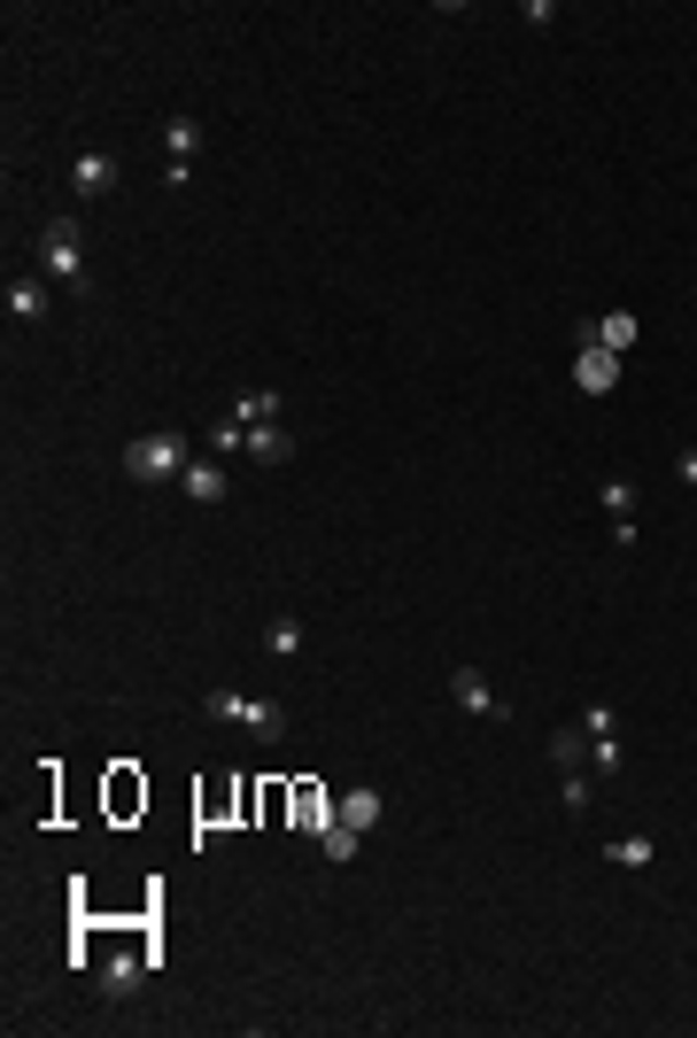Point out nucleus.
<instances>
[{
    "mask_svg": "<svg viewBox=\"0 0 697 1038\" xmlns=\"http://www.w3.org/2000/svg\"><path fill=\"white\" fill-rule=\"evenodd\" d=\"M674 473H682V488H697V443H689V450L674 458Z\"/></svg>",
    "mask_w": 697,
    "mask_h": 1038,
    "instance_id": "5701e85b",
    "label": "nucleus"
},
{
    "mask_svg": "<svg viewBox=\"0 0 697 1038\" xmlns=\"http://www.w3.org/2000/svg\"><path fill=\"white\" fill-rule=\"evenodd\" d=\"M558 799H566L574 814H589V799H596V791H589V775H581V767H566V783H558Z\"/></svg>",
    "mask_w": 697,
    "mask_h": 1038,
    "instance_id": "412c9836",
    "label": "nucleus"
},
{
    "mask_svg": "<svg viewBox=\"0 0 697 1038\" xmlns=\"http://www.w3.org/2000/svg\"><path fill=\"white\" fill-rule=\"evenodd\" d=\"M202 713H210V721H240V713H248V698H240V689H210Z\"/></svg>",
    "mask_w": 697,
    "mask_h": 1038,
    "instance_id": "6ab92c4d",
    "label": "nucleus"
},
{
    "mask_svg": "<svg viewBox=\"0 0 697 1038\" xmlns=\"http://www.w3.org/2000/svg\"><path fill=\"white\" fill-rule=\"evenodd\" d=\"M264 651H272V659H295V651H303V621H295V613H280V621H272V644H264Z\"/></svg>",
    "mask_w": 697,
    "mask_h": 1038,
    "instance_id": "a211bd4d",
    "label": "nucleus"
},
{
    "mask_svg": "<svg viewBox=\"0 0 697 1038\" xmlns=\"http://www.w3.org/2000/svg\"><path fill=\"white\" fill-rule=\"evenodd\" d=\"M551 759L558 767H589V729H551Z\"/></svg>",
    "mask_w": 697,
    "mask_h": 1038,
    "instance_id": "2eb2a0df",
    "label": "nucleus"
},
{
    "mask_svg": "<svg viewBox=\"0 0 697 1038\" xmlns=\"http://www.w3.org/2000/svg\"><path fill=\"white\" fill-rule=\"evenodd\" d=\"M333 814H341L349 829H373V822H380V791H373V783H357V791H341V799H333Z\"/></svg>",
    "mask_w": 697,
    "mask_h": 1038,
    "instance_id": "ddd939ff",
    "label": "nucleus"
},
{
    "mask_svg": "<svg viewBox=\"0 0 697 1038\" xmlns=\"http://www.w3.org/2000/svg\"><path fill=\"white\" fill-rule=\"evenodd\" d=\"M47 303H55V295H47V280H9V318L39 326V318H47Z\"/></svg>",
    "mask_w": 697,
    "mask_h": 1038,
    "instance_id": "9d476101",
    "label": "nucleus"
},
{
    "mask_svg": "<svg viewBox=\"0 0 697 1038\" xmlns=\"http://www.w3.org/2000/svg\"><path fill=\"white\" fill-rule=\"evenodd\" d=\"M318 845H326V860H357L365 829H349V822H333V829H318Z\"/></svg>",
    "mask_w": 697,
    "mask_h": 1038,
    "instance_id": "f3484780",
    "label": "nucleus"
},
{
    "mask_svg": "<svg viewBox=\"0 0 697 1038\" xmlns=\"http://www.w3.org/2000/svg\"><path fill=\"white\" fill-rule=\"evenodd\" d=\"M70 179H78V194H85V202H102V194L117 187V155H102V148H85Z\"/></svg>",
    "mask_w": 697,
    "mask_h": 1038,
    "instance_id": "423d86ee",
    "label": "nucleus"
},
{
    "mask_svg": "<svg viewBox=\"0 0 697 1038\" xmlns=\"http://www.w3.org/2000/svg\"><path fill=\"white\" fill-rule=\"evenodd\" d=\"M287 822L318 837V829H333L341 814H333V799H326V783H310V775H295V783H287Z\"/></svg>",
    "mask_w": 697,
    "mask_h": 1038,
    "instance_id": "7ed1b4c3",
    "label": "nucleus"
},
{
    "mask_svg": "<svg viewBox=\"0 0 697 1038\" xmlns=\"http://www.w3.org/2000/svg\"><path fill=\"white\" fill-rule=\"evenodd\" d=\"M581 341H596V350H613V357H628V350H636V310H613V318H596V326H581Z\"/></svg>",
    "mask_w": 697,
    "mask_h": 1038,
    "instance_id": "0eeeda50",
    "label": "nucleus"
},
{
    "mask_svg": "<svg viewBox=\"0 0 697 1038\" xmlns=\"http://www.w3.org/2000/svg\"><path fill=\"white\" fill-rule=\"evenodd\" d=\"M248 458H256V465H287V458H295V435H287V426H248Z\"/></svg>",
    "mask_w": 697,
    "mask_h": 1038,
    "instance_id": "1a4fd4ad",
    "label": "nucleus"
},
{
    "mask_svg": "<svg viewBox=\"0 0 697 1038\" xmlns=\"http://www.w3.org/2000/svg\"><path fill=\"white\" fill-rule=\"evenodd\" d=\"M179 488H187L194 504H225V465H210V458H194V465L179 473Z\"/></svg>",
    "mask_w": 697,
    "mask_h": 1038,
    "instance_id": "9b49d317",
    "label": "nucleus"
},
{
    "mask_svg": "<svg viewBox=\"0 0 697 1038\" xmlns=\"http://www.w3.org/2000/svg\"><path fill=\"white\" fill-rule=\"evenodd\" d=\"M140 806H147V783H140L132 767H109V814H117V822H132Z\"/></svg>",
    "mask_w": 697,
    "mask_h": 1038,
    "instance_id": "6e6552de",
    "label": "nucleus"
},
{
    "mask_svg": "<svg viewBox=\"0 0 697 1038\" xmlns=\"http://www.w3.org/2000/svg\"><path fill=\"white\" fill-rule=\"evenodd\" d=\"M574 380H581L589 396H613V388H621V357L596 350V341H574Z\"/></svg>",
    "mask_w": 697,
    "mask_h": 1038,
    "instance_id": "20e7f679",
    "label": "nucleus"
},
{
    "mask_svg": "<svg viewBox=\"0 0 697 1038\" xmlns=\"http://www.w3.org/2000/svg\"><path fill=\"white\" fill-rule=\"evenodd\" d=\"M39 264H47L55 287H78V295H85V233H78V217H55V225L39 233Z\"/></svg>",
    "mask_w": 697,
    "mask_h": 1038,
    "instance_id": "f03ea898",
    "label": "nucleus"
},
{
    "mask_svg": "<svg viewBox=\"0 0 697 1038\" xmlns=\"http://www.w3.org/2000/svg\"><path fill=\"white\" fill-rule=\"evenodd\" d=\"M240 729H256L264 744H280L287 736V713H280V698H248V713H240Z\"/></svg>",
    "mask_w": 697,
    "mask_h": 1038,
    "instance_id": "4468645a",
    "label": "nucleus"
},
{
    "mask_svg": "<svg viewBox=\"0 0 697 1038\" xmlns=\"http://www.w3.org/2000/svg\"><path fill=\"white\" fill-rule=\"evenodd\" d=\"M194 140H202V125H194V117H170V125H163V155H170V163H187V155H194Z\"/></svg>",
    "mask_w": 697,
    "mask_h": 1038,
    "instance_id": "dca6fc26",
    "label": "nucleus"
},
{
    "mask_svg": "<svg viewBox=\"0 0 697 1038\" xmlns=\"http://www.w3.org/2000/svg\"><path fill=\"white\" fill-rule=\"evenodd\" d=\"M233 418H240V426H280V396H272V388H240V396H233Z\"/></svg>",
    "mask_w": 697,
    "mask_h": 1038,
    "instance_id": "f8f14e48",
    "label": "nucleus"
},
{
    "mask_svg": "<svg viewBox=\"0 0 697 1038\" xmlns=\"http://www.w3.org/2000/svg\"><path fill=\"white\" fill-rule=\"evenodd\" d=\"M604 511L628 519V511H636V488H628V481H604Z\"/></svg>",
    "mask_w": 697,
    "mask_h": 1038,
    "instance_id": "4be33fe9",
    "label": "nucleus"
},
{
    "mask_svg": "<svg viewBox=\"0 0 697 1038\" xmlns=\"http://www.w3.org/2000/svg\"><path fill=\"white\" fill-rule=\"evenodd\" d=\"M450 689H458V706H465V713H481V721H504V713H511V706H496V689H488V674H481V667H458V674H450Z\"/></svg>",
    "mask_w": 697,
    "mask_h": 1038,
    "instance_id": "39448f33",
    "label": "nucleus"
},
{
    "mask_svg": "<svg viewBox=\"0 0 697 1038\" xmlns=\"http://www.w3.org/2000/svg\"><path fill=\"white\" fill-rule=\"evenodd\" d=\"M604 852H613L621 869H651V837H621V845H604Z\"/></svg>",
    "mask_w": 697,
    "mask_h": 1038,
    "instance_id": "aec40b11",
    "label": "nucleus"
},
{
    "mask_svg": "<svg viewBox=\"0 0 697 1038\" xmlns=\"http://www.w3.org/2000/svg\"><path fill=\"white\" fill-rule=\"evenodd\" d=\"M194 458H187V435L179 426H155V435H140L132 450H125V473L132 481H179Z\"/></svg>",
    "mask_w": 697,
    "mask_h": 1038,
    "instance_id": "f257e3e1",
    "label": "nucleus"
}]
</instances>
